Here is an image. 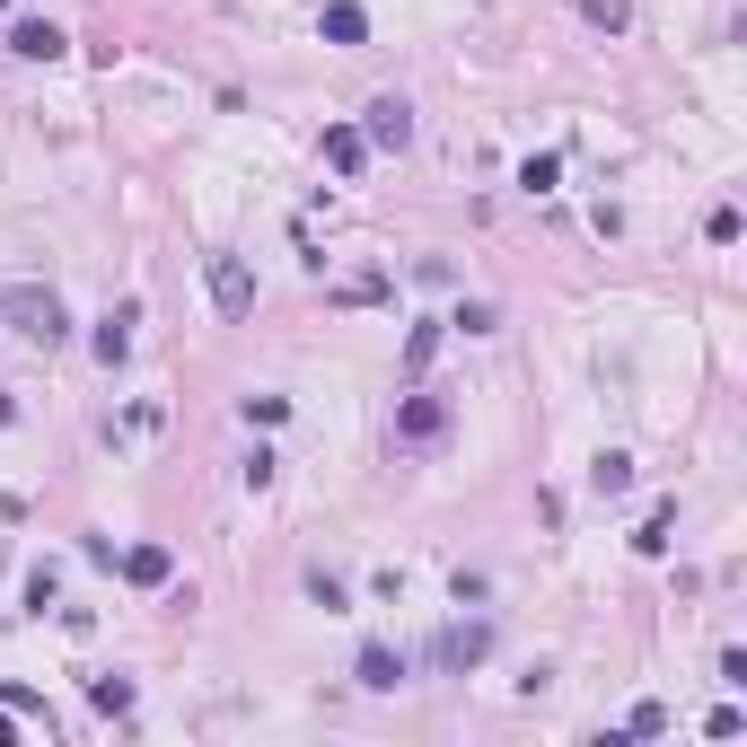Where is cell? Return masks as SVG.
I'll return each mask as SVG.
<instances>
[{"label":"cell","mask_w":747,"mask_h":747,"mask_svg":"<svg viewBox=\"0 0 747 747\" xmlns=\"http://www.w3.org/2000/svg\"><path fill=\"white\" fill-rule=\"evenodd\" d=\"M0 317H9L18 335H35V344H62V335H71V317H62V299H53L44 282H18V290H0Z\"/></svg>","instance_id":"cell-1"},{"label":"cell","mask_w":747,"mask_h":747,"mask_svg":"<svg viewBox=\"0 0 747 747\" xmlns=\"http://www.w3.org/2000/svg\"><path fill=\"white\" fill-rule=\"evenodd\" d=\"M212 299H221V317H247L255 308V273L238 255H212Z\"/></svg>","instance_id":"cell-2"},{"label":"cell","mask_w":747,"mask_h":747,"mask_svg":"<svg viewBox=\"0 0 747 747\" xmlns=\"http://www.w3.org/2000/svg\"><path fill=\"white\" fill-rule=\"evenodd\" d=\"M484 651H493V624H449V633H440V651H431V659H440V668H458V677H467V668H475V659H484Z\"/></svg>","instance_id":"cell-3"},{"label":"cell","mask_w":747,"mask_h":747,"mask_svg":"<svg viewBox=\"0 0 747 747\" xmlns=\"http://www.w3.org/2000/svg\"><path fill=\"white\" fill-rule=\"evenodd\" d=\"M440 431H449V405L440 396H405L396 405V440H440Z\"/></svg>","instance_id":"cell-4"},{"label":"cell","mask_w":747,"mask_h":747,"mask_svg":"<svg viewBox=\"0 0 747 747\" xmlns=\"http://www.w3.org/2000/svg\"><path fill=\"white\" fill-rule=\"evenodd\" d=\"M9 53H18V62H53V53H62V27H44V18H18V27H9Z\"/></svg>","instance_id":"cell-5"},{"label":"cell","mask_w":747,"mask_h":747,"mask_svg":"<svg viewBox=\"0 0 747 747\" xmlns=\"http://www.w3.org/2000/svg\"><path fill=\"white\" fill-rule=\"evenodd\" d=\"M370 141L378 150H405V141H413V106H405V98H378L370 106Z\"/></svg>","instance_id":"cell-6"},{"label":"cell","mask_w":747,"mask_h":747,"mask_svg":"<svg viewBox=\"0 0 747 747\" xmlns=\"http://www.w3.org/2000/svg\"><path fill=\"white\" fill-rule=\"evenodd\" d=\"M326 167H335V176H361V167H370V132L335 124V132H326Z\"/></svg>","instance_id":"cell-7"},{"label":"cell","mask_w":747,"mask_h":747,"mask_svg":"<svg viewBox=\"0 0 747 747\" xmlns=\"http://www.w3.org/2000/svg\"><path fill=\"white\" fill-rule=\"evenodd\" d=\"M590 493H598V501L633 493V458H624V449H598V458H590Z\"/></svg>","instance_id":"cell-8"},{"label":"cell","mask_w":747,"mask_h":747,"mask_svg":"<svg viewBox=\"0 0 747 747\" xmlns=\"http://www.w3.org/2000/svg\"><path fill=\"white\" fill-rule=\"evenodd\" d=\"M317 35H326V44H361V35H370V18H361L352 0H326V9H317Z\"/></svg>","instance_id":"cell-9"},{"label":"cell","mask_w":747,"mask_h":747,"mask_svg":"<svg viewBox=\"0 0 747 747\" xmlns=\"http://www.w3.org/2000/svg\"><path fill=\"white\" fill-rule=\"evenodd\" d=\"M167 572H176V554H167V545H132V554H124V581H132V590H158Z\"/></svg>","instance_id":"cell-10"},{"label":"cell","mask_w":747,"mask_h":747,"mask_svg":"<svg viewBox=\"0 0 747 747\" xmlns=\"http://www.w3.org/2000/svg\"><path fill=\"white\" fill-rule=\"evenodd\" d=\"M132 326H141V308H132V299L115 308V317H106V326H98V361H106V370H115V361L132 352Z\"/></svg>","instance_id":"cell-11"},{"label":"cell","mask_w":747,"mask_h":747,"mask_svg":"<svg viewBox=\"0 0 747 747\" xmlns=\"http://www.w3.org/2000/svg\"><path fill=\"white\" fill-rule=\"evenodd\" d=\"M361 686H378V695H387V686H405V651L370 642V651H361Z\"/></svg>","instance_id":"cell-12"},{"label":"cell","mask_w":747,"mask_h":747,"mask_svg":"<svg viewBox=\"0 0 747 747\" xmlns=\"http://www.w3.org/2000/svg\"><path fill=\"white\" fill-rule=\"evenodd\" d=\"M89 704H98V713H132V677H98Z\"/></svg>","instance_id":"cell-13"},{"label":"cell","mask_w":747,"mask_h":747,"mask_svg":"<svg viewBox=\"0 0 747 747\" xmlns=\"http://www.w3.org/2000/svg\"><path fill=\"white\" fill-rule=\"evenodd\" d=\"M431 352H440V326H413L405 335V370H431Z\"/></svg>","instance_id":"cell-14"},{"label":"cell","mask_w":747,"mask_h":747,"mask_svg":"<svg viewBox=\"0 0 747 747\" xmlns=\"http://www.w3.org/2000/svg\"><path fill=\"white\" fill-rule=\"evenodd\" d=\"M53 598H62V572L35 563V572H27V607H53Z\"/></svg>","instance_id":"cell-15"},{"label":"cell","mask_w":747,"mask_h":747,"mask_svg":"<svg viewBox=\"0 0 747 747\" xmlns=\"http://www.w3.org/2000/svg\"><path fill=\"white\" fill-rule=\"evenodd\" d=\"M554 176H563V158H528V167H519V185H528V194H554Z\"/></svg>","instance_id":"cell-16"},{"label":"cell","mask_w":747,"mask_h":747,"mask_svg":"<svg viewBox=\"0 0 747 747\" xmlns=\"http://www.w3.org/2000/svg\"><path fill=\"white\" fill-rule=\"evenodd\" d=\"M668 528H677V510H659V519H651V528H642L633 545H642V554H668Z\"/></svg>","instance_id":"cell-17"},{"label":"cell","mask_w":747,"mask_h":747,"mask_svg":"<svg viewBox=\"0 0 747 747\" xmlns=\"http://www.w3.org/2000/svg\"><path fill=\"white\" fill-rule=\"evenodd\" d=\"M668 730V704H633V739H659Z\"/></svg>","instance_id":"cell-18"},{"label":"cell","mask_w":747,"mask_h":747,"mask_svg":"<svg viewBox=\"0 0 747 747\" xmlns=\"http://www.w3.org/2000/svg\"><path fill=\"white\" fill-rule=\"evenodd\" d=\"M590 27H607V35H624V0H590Z\"/></svg>","instance_id":"cell-19"},{"label":"cell","mask_w":747,"mask_h":747,"mask_svg":"<svg viewBox=\"0 0 747 747\" xmlns=\"http://www.w3.org/2000/svg\"><path fill=\"white\" fill-rule=\"evenodd\" d=\"M9 422H18V405H9V396H0V431H9Z\"/></svg>","instance_id":"cell-20"},{"label":"cell","mask_w":747,"mask_h":747,"mask_svg":"<svg viewBox=\"0 0 747 747\" xmlns=\"http://www.w3.org/2000/svg\"><path fill=\"white\" fill-rule=\"evenodd\" d=\"M0 9H9V0H0Z\"/></svg>","instance_id":"cell-21"}]
</instances>
